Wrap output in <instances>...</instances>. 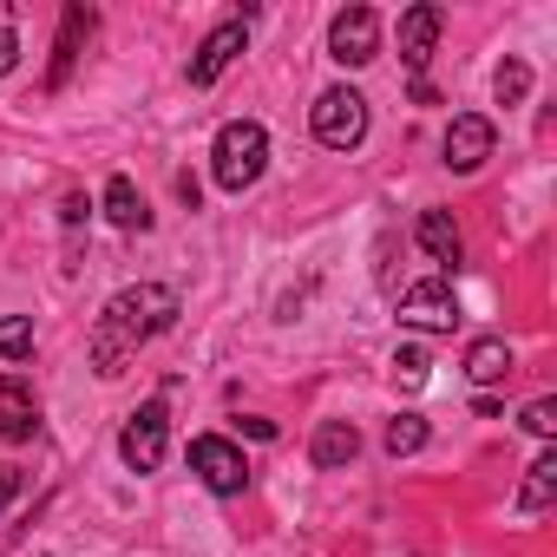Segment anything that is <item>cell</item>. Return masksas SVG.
<instances>
[{"instance_id": "1", "label": "cell", "mask_w": 557, "mask_h": 557, "mask_svg": "<svg viewBox=\"0 0 557 557\" xmlns=\"http://www.w3.org/2000/svg\"><path fill=\"white\" fill-rule=\"evenodd\" d=\"M171 322H177V289H164V283L119 289V296L99 309V322H92V368H99L106 381L125 374V361H132L145 342H158Z\"/></svg>"}, {"instance_id": "2", "label": "cell", "mask_w": 557, "mask_h": 557, "mask_svg": "<svg viewBox=\"0 0 557 557\" xmlns=\"http://www.w3.org/2000/svg\"><path fill=\"white\" fill-rule=\"evenodd\" d=\"M262 164H269V132H262L256 119H230V125L216 132V145H210V177H216L230 197H243V190L262 177Z\"/></svg>"}, {"instance_id": "3", "label": "cell", "mask_w": 557, "mask_h": 557, "mask_svg": "<svg viewBox=\"0 0 557 557\" xmlns=\"http://www.w3.org/2000/svg\"><path fill=\"white\" fill-rule=\"evenodd\" d=\"M309 125H315V138H322L329 151H355V145L368 138V99H361L355 86H329V92L315 99Z\"/></svg>"}, {"instance_id": "4", "label": "cell", "mask_w": 557, "mask_h": 557, "mask_svg": "<svg viewBox=\"0 0 557 557\" xmlns=\"http://www.w3.org/2000/svg\"><path fill=\"white\" fill-rule=\"evenodd\" d=\"M190 472H197L216 498H243V492H249V459H243V446H230L223 433H197V440H190Z\"/></svg>"}, {"instance_id": "5", "label": "cell", "mask_w": 557, "mask_h": 557, "mask_svg": "<svg viewBox=\"0 0 557 557\" xmlns=\"http://www.w3.org/2000/svg\"><path fill=\"white\" fill-rule=\"evenodd\" d=\"M164 446H171V413H164V400H145L125 420V433H119V459L132 472H158L164 466Z\"/></svg>"}, {"instance_id": "6", "label": "cell", "mask_w": 557, "mask_h": 557, "mask_svg": "<svg viewBox=\"0 0 557 557\" xmlns=\"http://www.w3.org/2000/svg\"><path fill=\"white\" fill-rule=\"evenodd\" d=\"M400 322H407V329H420V335H453L466 315H459L453 283H446V275H433V283H413V289L400 296Z\"/></svg>"}, {"instance_id": "7", "label": "cell", "mask_w": 557, "mask_h": 557, "mask_svg": "<svg viewBox=\"0 0 557 557\" xmlns=\"http://www.w3.org/2000/svg\"><path fill=\"white\" fill-rule=\"evenodd\" d=\"M374 53H381V14H374V8H342V14L329 21V60L368 66Z\"/></svg>"}, {"instance_id": "8", "label": "cell", "mask_w": 557, "mask_h": 557, "mask_svg": "<svg viewBox=\"0 0 557 557\" xmlns=\"http://www.w3.org/2000/svg\"><path fill=\"white\" fill-rule=\"evenodd\" d=\"M243 40H249V14H236V21H223V27H210V34H203V47L190 53V66H184V79H190V86H216V79L230 73V60L243 53Z\"/></svg>"}, {"instance_id": "9", "label": "cell", "mask_w": 557, "mask_h": 557, "mask_svg": "<svg viewBox=\"0 0 557 557\" xmlns=\"http://www.w3.org/2000/svg\"><path fill=\"white\" fill-rule=\"evenodd\" d=\"M492 151H498V132H492V119H479V112H459V119L446 125V164H453V171H479Z\"/></svg>"}, {"instance_id": "10", "label": "cell", "mask_w": 557, "mask_h": 557, "mask_svg": "<svg viewBox=\"0 0 557 557\" xmlns=\"http://www.w3.org/2000/svg\"><path fill=\"white\" fill-rule=\"evenodd\" d=\"M440 27H446V14L433 8V0H420V8H407V14H400V60H407L413 73L433 60V40H440Z\"/></svg>"}, {"instance_id": "11", "label": "cell", "mask_w": 557, "mask_h": 557, "mask_svg": "<svg viewBox=\"0 0 557 557\" xmlns=\"http://www.w3.org/2000/svg\"><path fill=\"white\" fill-rule=\"evenodd\" d=\"M34 433H40V400L14 374H0V440H34Z\"/></svg>"}, {"instance_id": "12", "label": "cell", "mask_w": 557, "mask_h": 557, "mask_svg": "<svg viewBox=\"0 0 557 557\" xmlns=\"http://www.w3.org/2000/svg\"><path fill=\"white\" fill-rule=\"evenodd\" d=\"M413 236H420V249H426V256H433L440 269H459L466 243H459V223H453V210H420Z\"/></svg>"}, {"instance_id": "13", "label": "cell", "mask_w": 557, "mask_h": 557, "mask_svg": "<svg viewBox=\"0 0 557 557\" xmlns=\"http://www.w3.org/2000/svg\"><path fill=\"white\" fill-rule=\"evenodd\" d=\"M92 34V8H66L60 14V40H53V73H47V86H66L73 79V60H79V40Z\"/></svg>"}, {"instance_id": "14", "label": "cell", "mask_w": 557, "mask_h": 557, "mask_svg": "<svg viewBox=\"0 0 557 557\" xmlns=\"http://www.w3.org/2000/svg\"><path fill=\"white\" fill-rule=\"evenodd\" d=\"M355 453H361V433H355L348 420H322V426H315V446H309V459H315L322 472H335V466H355Z\"/></svg>"}, {"instance_id": "15", "label": "cell", "mask_w": 557, "mask_h": 557, "mask_svg": "<svg viewBox=\"0 0 557 557\" xmlns=\"http://www.w3.org/2000/svg\"><path fill=\"white\" fill-rule=\"evenodd\" d=\"M550 498H557V453L544 446V453L524 466V492H518V511H524V518H537V511H550Z\"/></svg>"}, {"instance_id": "16", "label": "cell", "mask_w": 557, "mask_h": 557, "mask_svg": "<svg viewBox=\"0 0 557 557\" xmlns=\"http://www.w3.org/2000/svg\"><path fill=\"white\" fill-rule=\"evenodd\" d=\"M106 216L119 230H151V210H145V190L132 177H106Z\"/></svg>"}, {"instance_id": "17", "label": "cell", "mask_w": 557, "mask_h": 557, "mask_svg": "<svg viewBox=\"0 0 557 557\" xmlns=\"http://www.w3.org/2000/svg\"><path fill=\"white\" fill-rule=\"evenodd\" d=\"M466 374H472L479 387L505 381V374H511V348H505V335H479V342L466 348Z\"/></svg>"}, {"instance_id": "18", "label": "cell", "mask_w": 557, "mask_h": 557, "mask_svg": "<svg viewBox=\"0 0 557 557\" xmlns=\"http://www.w3.org/2000/svg\"><path fill=\"white\" fill-rule=\"evenodd\" d=\"M381 446H387L394 459H413V453L426 446V420H420V413H394L387 433H381Z\"/></svg>"}, {"instance_id": "19", "label": "cell", "mask_w": 557, "mask_h": 557, "mask_svg": "<svg viewBox=\"0 0 557 557\" xmlns=\"http://www.w3.org/2000/svg\"><path fill=\"white\" fill-rule=\"evenodd\" d=\"M34 355V315H0V361Z\"/></svg>"}, {"instance_id": "20", "label": "cell", "mask_w": 557, "mask_h": 557, "mask_svg": "<svg viewBox=\"0 0 557 557\" xmlns=\"http://www.w3.org/2000/svg\"><path fill=\"white\" fill-rule=\"evenodd\" d=\"M492 92H498V106H524L531 99V66L524 60H505L498 79H492Z\"/></svg>"}, {"instance_id": "21", "label": "cell", "mask_w": 557, "mask_h": 557, "mask_svg": "<svg viewBox=\"0 0 557 557\" xmlns=\"http://www.w3.org/2000/svg\"><path fill=\"white\" fill-rule=\"evenodd\" d=\"M426 368H433V361H426V348H413V342L394 355V381H400V387H426Z\"/></svg>"}, {"instance_id": "22", "label": "cell", "mask_w": 557, "mask_h": 557, "mask_svg": "<svg viewBox=\"0 0 557 557\" xmlns=\"http://www.w3.org/2000/svg\"><path fill=\"white\" fill-rule=\"evenodd\" d=\"M518 426H524L531 440H550V433H557V400H550V394H544V400H531V407L518 413Z\"/></svg>"}, {"instance_id": "23", "label": "cell", "mask_w": 557, "mask_h": 557, "mask_svg": "<svg viewBox=\"0 0 557 557\" xmlns=\"http://www.w3.org/2000/svg\"><path fill=\"white\" fill-rule=\"evenodd\" d=\"M14 60H21V34H14V14L0 8V79L14 73Z\"/></svg>"}, {"instance_id": "24", "label": "cell", "mask_w": 557, "mask_h": 557, "mask_svg": "<svg viewBox=\"0 0 557 557\" xmlns=\"http://www.w3.org/2000/svg\"><path fill=\"white\" fill-rule=\"evenodd\" d=\"M21 498V472L14 466H0V505H14Z\"/></svg>"}]
</instances>
